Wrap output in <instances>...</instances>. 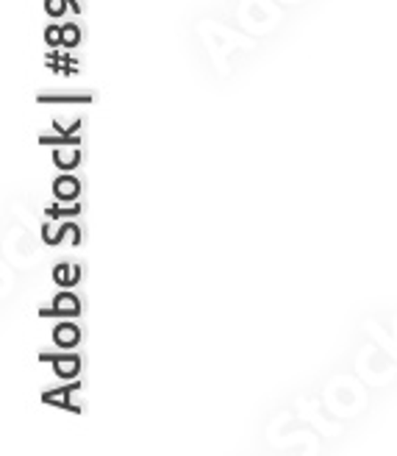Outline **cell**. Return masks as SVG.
<instances>
[{
    "instance_id": "6da1fadb",
    "label": "cell",
    "mask_w": 397,
    "mask_h": 456,
    "mask_svg": "<svg viewBox=\"0 0 397 456\" xmlns=\"http://www.w3.org/2000/svg\"><path fill=\"white\" fill-rule=\"evenodd\" d=\"M56 342H59V346H73V342H78V329L76 326L56 329Z\"/></svg>"
},
{
    "instance_id": "7a4b0ae2",
    "label": "cell",
    "mask_w": 397,
    "mask_h": 456,
    "mask_svg": "<svg viewBox=\"0 0 397 456\" xmlns=\"http://www.w3.org/2000/svg\"><path fill=\"white\" fill-rule=\"evenodd\" d=\"M56 309L64 312V314H76V312H78V301H76V298H69V295H61V298L56 301Z\"/></svg>"
},
{
    "instance_id": "3957f363",
    "label": "cell",
    "mask_w": 397,
    "mask_h": 456,
    "mask_svg": "<svg viewBox=\"0 0 397 456\" xmlns=\"http://www.w3.org/2000/svg\"><path fill=\"white\" fill-rule=\"evenodd\" d=\"M56 190H59V195L69 198V195H73V192H76V181H73V178H61V184H59Z\"/></svg>"
},
{
    "instance_id": "277c9868",
    "label": "cell",
    "mask_w": 397,
    "mask_h": 456,
    "mask_svg": "<svg viewBox=\"0 0 397 456\" xmlns=\"http://www.w3.org/2000/svg\"><path fill=\"white\" fill-rule=\"evenodd\" d=\"M76 368H78V362L73 356H69V362H59V373H64V376H69Z\"/></svg>"
},
{
    "instance_id": "5b68a950",
    "label": "cell",
    "mask_w": 397,
    "mask_h": 456,
    "mask_svg": "<svg viewBox=\"0 0 397 456\" xmlns=\"http://www.w3.org/2000/svg\"><path fill=\"white\" fill-rule=\"evenodd\" d=\"M64 9V0H48V12L51 14H59Z\"/></svg>"
}]
</instances>
